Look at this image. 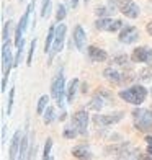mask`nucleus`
Here are the masks:
<instances>
[{
  "label": "nucleus",
  "instance_id": "nucleus-1",
  "mask_svg": "<svg viewBox=\"0 0 152 160\" xmlns=\"http://www.w3.org/2000/svg\"><path fill=\"white\" fill-rule=\"evenodd\" d=\"M118 97L123 101H126V103L139 106L147 98V88L142 87V85H133V87H129V88H126V90H121L118 93Z\"/></svg>",
  "mask_w": 152,
  "mask_h": 160
},
{
  "label": "nucleus",
  "instance_id": "nucleus-2",
  "mask_svg": "<svg viewBox=\"0 0 152 160\" xmlns=\"http://www.w3.org/2000/svg\"><path fill=\"white\" fill-rule=\"evenodd\" d=\"M103 77L113 85H126L129 82H133L137 75H134V72L131 69H128L126 72V70H118L116 67H106L103 70Z\"/></svg>",
  "mask_w": 152,
  "mask_h": 160
},
{
  "label": "nucleus",
  "instance_id": "nucleus-3",
  "mask_svg": "<svg viewBox=\"0 0 152 160\" xmlns=\"http://www.w3.org/2000/svg\"><path fill=\"white\" fill-rule=\"evenodd\" d=\"M12 67H15V59L12 57V49H10V41H3L2 46V87L0 90H7V80L10 77Z\"/></svg>",
  "mask_w": 152,
  "mask_h": 160
},
{
  "label": "nucleus",
  "instance_id": "nucleus-4",
  "mask_svg": "<svg viewBox=\"0 0 152 160\" xmlns=\"http://www.w3.org/2000/svg\"><path fill=\"white\" fill-rule=\"evenodd\" d=\"M133 119H134V128L141 132H152V108H136L133 110Z\"/></svg>",
  "mask_w": 152,
  "mask_h": 160
},
{
  "label": "nucleus",
  "instance_id": "nucleus-5",
  "mask_svg": "<svg viewBox=\"0 0 152 160\" xmlns=\"http://www.w3.org/2000/svg\"><path fill=\"white\" fill-rule=\"evenodd\" d=\"M64 92H66V80H64L62 70L54 77L53 83H51V97L56 100V103L59 108L64 106Z\"/></svg>",
  "mask_w": 152,
  "mask_h": 160
},
{
  "label": "nucleus",
  "instance_id": "nucleus-6",
  "mask_svg": "<svg viewBox=\"0 0 152 160\" xmlns=\"http://www.w3.org/2000/svg\"><path fill=\"white\" fill-rule=\"evenodd\" d=\"M124 26L121 20H111L110 17H100L95 21V28L98 31H106V33H114V31H119L121 28Z\"/></svg>",
  "mask_w": 152,
  "mask_h": 160
},
{
  "label": "nucleus",
  "instance_id": "nucleus-7",
  "mask_svg": "<svg viewBox=\"0 0 152 160\" xmlns=\"http://www.w3.org/2000/svg\"><path fill=\"white\" fill-rule=\"evenodd\" d=\"M66 31H67V28L64 23H59L56 26V34H54V42H53V49H51V52H49V61H53L54 59V56L56 54H59L62 48H64V39H66Z\"/></svg>",
  "mask_w": 152,
  "mask_h": 160
},
{
  "label": "nucleus",
  "instance_id": "nucleus-8",
  "mask_svg": "<svg viewBox=\"0 0 152 160\" xmlns=\"http://www.w3.org/2000/svg\"><path fill=\"white\" fill-rule=\"evenodd\" d=\"M123 118H124V113H110V114H95L93 116V122H95V126L98 128H108V126H113L119 122Z\"/></svg>",
  "mask_w": 152,
  "mask_h": 160
},
{
  "label": "nucleus",
  "instance_id": "nucleus-9",
  "mask_svg": "<svg viewBox=\"0 0 152 160\" xmlns=\"http://www.w3.org/2000/svg\"><path fill=\"white\" fill-rule=\"evenodd\" d=\"M72 124L77 128L80 136L89 134V114H87V111H84V110L77 111L74 116H72Z\"/></svg>",
  "mask_w": 152,
  "mask_h": 160
},
{
  "label": "nucleus",
  "instance_id": "nucleus-10",
  "mask_svg": "<svg viewBox=\"0 0 152 160\" xmlns=\"http://www.w3.org/2000/svg\"><path fill=\"white\" fill-rule=\"evenodd\" d=\"M119 42L123 44H134V42L139 39V30L136 26H123L121 31H119V36H118Z\"/></svg>",
  "mask_w": 152,
  "mask_h": 160
},
{
  "label": "nucleus",
  "instance_id": "nucleus-11",
  "mask_svg": "<svg viewBox=\"0 0 152 160\" xmlns=\"http://www.w3.org/2000/svg\"><path fill=\"white\" fill-rule=\"evenodd\" d=\"M131 59L134 62H142V64H152V49L147 46L136 48L134 52L131 56Z\"/></svg>",
  "mask_w": 152,
  "mask_h": 160
},
{
  "label": "nucleus",
  "instance_id": "nucleus-12",
  "mask_svg": "<svg viewBox=\"0 0 152 160\" xmlns=\"http://www.w3.org/2000/svg\"><path fill=\"white\" fill-rule=\"evenodd\" d=\"M131 149V144L129 142H118V144H113V145H108V147H105V154L108 155V157H111V155H114L116 158H121V155L124 154L126 150H129Z\"/></svg>",
  "mask_w": 152,
  "mask_h": 160
},
{
  "label": "nucleus",
  "instance_id": "nucleus-13",
  "mask_svg": "<svg viewBox=\"0 0 152 160\" xmlns=\"http://www.w3.org/2000/svg\"><path fill=\"white\" fill-rule=\"evenodd\" d=\"M119 12H121L126 18L134 20V18L139 17L141 8H139V5H137L136 2H133V0H128V2H124V3L119 7Z\"/></svg>",
  "mask_w": 152,
  "mask_h": 160
},
{
  "label": "nucleus",
  "instance_id": "nucleus-14",
  "mask_svg": "<svg viewBox=\"0 0 152 160\" xmlns=\"http://www.w3.org/2000/svg\"><path fill=\"white\" fill-rule=\"evenodd\" d=\"M87 54H89V59L92 62H103L108 59V54L105 49H100L97 46H89L87 48Z\"/></svg>",
  "mask_w": 152,
  "mask_h": 160
},
{
  "label": "nucleus",
  "instance_id": "nucleus-15",
  "mask_svg": "<svg viewBox=\"0 0 152 160\" xmlns=\"http://www.w3.org/2000/svg\"><path fill=\"white\" fill-rule=\"evenodd\" d=\"M21 131H15V134L12 137V142H10V149H8V157L13 158H18V152H20V144H21Z\"/></svg>",
  "mask_w": 152,
  "mask_h": 160
},
{
  "label": "nucleus",
  "instance_id": "nucleus-16",
  "mask_svg": "<svg viewBox=\"0 0 152 160\" xmlns=\"http://www.w3.org/2000/svg\"><path fill=\"white\" fill-rule=\"evenodd\" d=\"M85 41H87V34L84 31V28L80 25H77L74 28V44L79 51H84L85 48Z\"/></svg>",
  "mask_w": 152,
  "mask_h": 160
},
{
  "label": "nucleus",
  "instance_id": "nucleus-17",
  "mask_svg": "<svg viewBox=\"0 0 152 160\" xmlns=\"http://www.w3.org/2000/svg\"><path fill=\"white\" fill-rule=\"evenodd\" d=\"M77 88H79V78H72L67 85V88H66L67 103H74V98L77 95Z\"/></svg>",
  "mask_w": 152,
  "mask_h": 160
},
{
  "label": "nucleus",
  "instance_id": "nucleus-18",
  "mask_svg": "<svg viewBox=\"0 0 152 160\" xmlns=\"http://www.w3.org/2000/svg\"><path fill=\"white\" fill-rule=\"evenodd\" d=\"M34 8V2H31L30 5H28L26 7V10H25V13H23V15H21V18H20V21H18V28H20V30L21 31H26V26H28V21H30V15H31V10Z\"/></svg>",
  "mask_w": 152,
  "mask_h": 160
},
{
  "label": "nucleus",
  "instance_id": "nucleus-19",
  "mask_svg": "<svg viewBox=\"0 0 152 160\" xmlns=\"http://www.w3.org/2000/svg\"><path fill=\"white\" fill-rule=\"evenodd\" d=\"M72 157H75V158H92V152L90 149H87L85 145H77V147L72 149Z\"/></svg>",
  "mask_w": 152,
  "mask_h": 160
},
{
  "label": "nucleus",
  "instance_id": "nucleus-20",
  "mask_svg": "<svg viewBox=\"0 0 152 160\" xmlns=\"http://www.w3.org/2000/svg\"><path fill=\"white\" fill-rule=\"evenodd\" d=\"M28 147H30V137L28 132L21 136V144H20V152H18V158H28Z\"/></svg>",
  "mask_w": 152,
  "mask_h": 160
},
{
  "label": "nucleus",
  "instance_id": "nucleus-21",
  "mask_svg": "<svg viewBox=\"0 0 152 160\" xmlns=\"http://www.w3.org/2000/svg\"><path fill=\"white\" fill-rule=\"evenodd\" d=\"M54 34H56V25H51L48 36H46V41H44V52L49 54L51 49H53V42H54Z\"/></svg>",
  "mask_w": 152,
  "mask_h": 160
},
{
  "label": "nucleus",
  "instance_id": "nucleus-22",
  "mask_svg": "<svg viewBox=\"0 0 152 160\" xmlns=\"http://www.w3.org/2000/svg\"><path fill=\"white\" fill-rule=\"evenodd\" d=\"M103 106H105V97L98 93V95L93 97V100L89 103V110H93V111H98V113H100V110H101Z\"/></svg>",
  "mask_w": 152,
  "mask_h": 160
},
{
  "label": "nucleus",
  "instance_id": "nucleus-23",
  "mask_svg": "<svg viewBox=\"0 0 152 160\" xmlns=\"http://www.w3.org/2000/svg\"><path fill=\"white\" fill-rule=\"evenodd\" d=\"M111 62H113V65H118V67H128L129 57H128V54H118V56H113Z\"/></svg>",
  "mask_w": 152,
  "mask_h": 160
},
{
  "label": "nucleus",
  "instance_id": "nucleus-24",
  "mask_svg": "<svg viewBox=\"0 0 152 160\" xmlns=\"http://www.w3.org/2000/svg\"><path fill=\"white\" fill-rule=\"evenodd\" d=\"M56 119V111H54V108L53 106H48L44 113H43V121H44V124H51Z\"/></svg>",
  "mask_w": 152,
  "mask_h": 160
},
{
  "label": "nucleus",
  "instance_id": "nucleus-25",
  "mask_svg": "<svg viewBox=\"0 0 152 160\" xmlns=\"http://www.w3.org/2000/svg\"><path fill=\"white\" fill-rule=\"evenodd\" d=\"M48 103H49V97H48V95H43V97H41V98L38 100V106H36V113L43 116V113H44V110H46V108L49 106Z\"/></svg>",
  "mask_w": 152,
  "mask_h": 160
},
{
  "label": "nucleus",
  "instance_id": "nucleus-26",
  "mask_svg": "<svg viewBox=\"0 0 152 160\" xmlns=\"http://www.w3.org/2000/svg\"><path fill=\"white\" fill-rule=\"evenodd\" d=\"M114 8H116V7H113V5H110V7H98V8L95 10V13H97V17H110L111 13H114Z\"/></svg>",
  "mask_w": 152,
  "mask_h": 160
},
{
  "label": "nucleus",
  "instance_id": "nucleus-27",
  "mask_svg": "<svg viewBox=\"0 0 152 160\" xmlns=\"http://www.w3.org/2000/svg\"><path fill=\"white\" fill-rule=\"evenodd\" d=\"M79 134V131H77V128L72 124V126H66L64 128V132H62V136L66 137V139H74V137Z\"/></svg>",
  "mask_w": 152,
  "mask_h": 160
},
{
  "label": "nucleus",
  "instance_id": "nucleus-28",
  "mask_svg": "<svg viewBox=\"0 0 152 160\" xmlns=\"http://www.w3.org/2000/svg\"><path fill=\"white\" fill-rule=\"evenodd\" d=\"M12 28H13V21L12 20H8V21H5V23H3V31H2V39L3 41H8Z\"/></svg>",
  "mask_w": 152,
  "mask_h": 160
},
{
  "label": "nucleus",
  "instance_id": "nucleus-29",
  "mask_svg": "<svg viewBox=\"0 0 152 160\" xmlns=\"http://www.w3.org/2000/svg\"><path fill=\"white\" fill-rule=\"evenodd\" d=\"M137 78H139V80H144V82H146V80H150V78H152V69H150V67L142 69L139 74H137Z\"/></svg>",
  "mask_w": 152,
  "mask_h": 160
},
{
  "label": "nucleus",
  "instance_id": "nucleus-30",
  "mask_svg": "<svg viewBox=\"0 0 152 160\" xmlns=\"http://www.w3.org/2000/svg\"><path fill=\"white\" fill-rule=\"evenodd\" d=\"M51 149H53V139L48 137V141L44 144V152H43V158H44V160L51 158Z\"/></svg>",
  "mask_w": 152,
  "mask_h": 160
},
{
  "label": "nucleus",
  "instance_id": "nucleus-31",
  "mask_svg": "<svg viewBox=\"0 0 152 160\" xmlns=\"http://www.w3.org/2000/svg\"><path fill=\"white\" fill-rule=\"evenodd\" d=\"M66 17H67L66 7H64L62 3H59V7H57V13H56V20H57V21H59V23H61V21H62L64 18H66Z\"/></svg>",
  "mask_w": 152,
  "mask_h": 160
},
{
  "label": "nucleus",
  "instance_id": "nucleus-32",
  "mask_svg": "<svg viewBox=\"0 0 152 160\" xmlns=\"http://www.w3.org/2000/svg\"><path fill=\"white\" fill-rule=\"evenodd\" d=\"M34 49H36V38L31 41L30 49H28V59H26V64H28V65H31V64H33V54H34Z\"/></svg>",
  "mask_w": 152,
  "mask_h": 160
},
{
  "label": "nucleus",
  "instance_id": "nucleus-33",
  "mask_svg": "<svg viewBox=\"0 0 152 160\" xmlns=\"http://www.w3.org/2000/svg\"><path fill=\"white\" fill-rule=\"evenodd\" d=\"M13 101H15V88H10V95H8V105H7V116H10V113H12Z\"/></svg>",
  "mask_w": 152,
  "mask_h": 160
},
{
  "label": "nucleus",
  "instance_id": "nucleus-34",
  "mask_svg": "<svg viewBox=\"0 0 152 160\" xmlns=\"http://www.w3.org/2000/svg\"><path fill=\"white\" fill-rule=\"evenodd\" d=\"M48 13H49V0H43V7H41V17H43V18L48 17Z\"/></svg>",
  "mask_w": 152,
  "mask_h": 160
},
{
  "label": "nucleus",
  "instance_id": "nucleus-35",
  "mask_svg": "<svg viewBox=\"0 0 152 160\" xmlns=\"http://www.w3.org/2000/svg\"><path fill=\"white\" fill-rule=\"evenodd\" d=\"M146 142H147V154L152 157V136L146 137Z\"/></svg>",
  "mask_w": 152,
  "mask_h": 160
},
{
  "label": "nucleus",
  "instance_id": "nucleus-36",
  "mask_svg": "<svg viewBox=\"0 0 152 160\" xmlns=\"http://www.w3.org/2000/svg\"><path fill=\"white\" fill-rule=\"evenodd\" d=\"M146 30H147V33H149V36H152V20L147 23V26H146Z\"/></svg>",
  "mask_w": 152,
  "mask_h": 160
},
{
  "label": "nucleus",
  "instance_id": "nucleus-37",
  "mask_svg": "<svg viewBox=\"0 0 152 160\" xmlns=\"http://www.w3.org/2000/svg\"><path fill=\"white\" fill-rule=\"evenodd\" d=\"M5 132H7V126L2 124V142H5Z\"/></svg>",
  "mask_w": 152,
  "mask_h": 160
},
{
  "label": "nucleus",
  "instance_id": "nucleus-38",
  "mask_svg": "<svg viewBox=\"0 0 152 160\" xmlns=\"http://www.w3.org/2000/svg\"><path fill=\"white\" fill-rule=\"evenodd\" d=\"M70 5L74 7V8H77V5H79V0H70Z\"/></svg>",
  "mask_w": 152,
  "mask_h": 160
},
{
  "label": "nucleus",
  "instance_id": "nucleus-39",
  "mask_svg": "<svg viewBox=\"0 0 152 160\" xmlns=\"http://www.w3.org/2000/svg\"><path fill=\"white\" fill-rule=\"evenodd\" d=\"M66 118H67V113H66V111H62V114L59 116V119H61V121H64Z\"/></svg>",
  "mask_w": 152,
  "mask_h": 160
},
{
  "label": "nucleus",
  "instance_id": "nucleus-40",
  "mask_svg": "<svg viewBox=\"0 0 152 160\" xmlns=\"http://www.w3.org/2000/svg\"><path fill=\"white\" fill-rule=\"evenodd\" d=\"M87 90H89V85L84 83V87H82V92H84V93H87Z\"/></svg>",
  "mask_w": 152,
  "mask_h": 160
},
{
  "label": "nucleus",
  "instance_id": "nucleus-41",
  "mask_svg": "<svg viewBox=\"0 0 152 160\" xmlns=\"http://www.w3.org/2000/svg\"><path fill=\"white\" fill-rule=\"evenodd\" d=\"M84 2H85V3H89V2H90V0H84Z\"/></svg>",
  "mask_w": 152,
  "mask_h": 160
}]
</instances>
